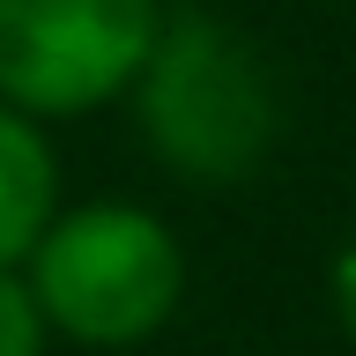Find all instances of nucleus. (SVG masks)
Wrapping results in <instances>:
<instances>
[{"label": "nucleus", "mask_w": 356, "mask_h": 356, "mask_svg": "<svg viewBox=\"0 0 356 356\" xmlns=\"http://www.w3.org/2000/svg\"><path fill=\"white\" fill-rule=\"evenodd\" d=\"M186 260L141 208H74L38 238V312L89 349H127L171 319Z\"/></svg>", "instance_id": "obj_1"}, {"label": "nucleus", "mask_w": 356, "mask_h": 356, "mask_svg": "<svg viewBox=\"0 0 356 356\" xmlns=\"http://www.w3.org/2000/svg\"><path fill=\"white\" fill-rule=\"evenodd\" d=\"M149 134L178 171L193 178H245L260 163V149L275 141V97L267 74L252 67L222 22L178 15L163 30V44H149Z\"/></svg>", "instance_id": "obj_2"}, {"label": "nucleus", "mask_w": 356, "mask_h": 356, "mask_svg": "<svg viewBox=\"0 0 356 356\" xmlns=\"http://www.w3.org/2000/svg\"><path fill=\"white\" fill-rule=\"evenodd\" d=\"M156 0H0V97L22 111H89L141 74Z\"/></svg>", "instance_id": "obj_3"}, {"label": "nucleus", "mask_w": 356, "mask_h": 356, "mask_svg": "<svg viewBox=\"0 0 356 356\" xmlns=\"http://www.w3.org/2000/svg\"><path fill=\"white\" fill-rule=\"evenodd\" d=\"M52 222V149L0 104V267H15Z\"/></svg>", "instance_id": "obj_4"}, {"label": "nucleus", "mask_w": 356, "mask_h": 356, "mask_svg": "<svg viewBox=\"0 0 356 356\" xmlns=\"http://www.w3.org/2000/svg\"><path fill=\"white\" fill-rule=\"evenodd\" d=\"M0 356H44V312H38V289H22L8 267H0Z\"/></svg>", "instance_id": "obj_5"}, {"label": "nucleus", "mask_w": 356, "mask_h": 356, "mask_svg": "<svg viewBox=\"0 0 356 356\" xmlns=\"http://www.w3.org/2000/svg\"><path fill=\"white\" fill-rule=\"evenodd\" d=\"M334 305H341V327H349V341H356V245L341 252V267H334Z\"/></svg>", "instance_id": "obj_6"}]
</instances>
